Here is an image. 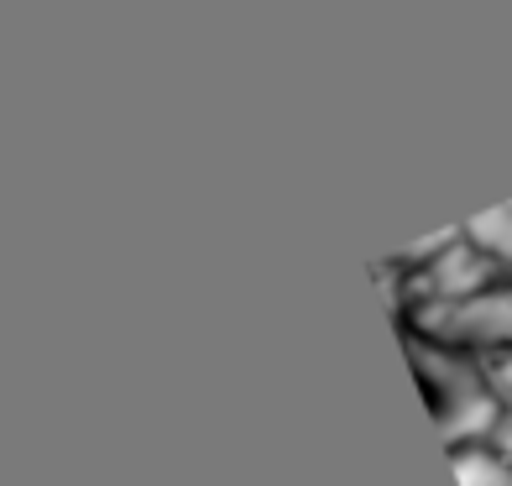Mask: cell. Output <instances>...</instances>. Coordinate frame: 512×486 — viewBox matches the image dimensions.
Returning <instances> with one entry per match:
<instances>
[{"label": "cell", "instance_id": "obj_2", "mask_svg": "<svg viewBox=\"0 0 512 486\" xmlns=\"http://www.w3.org/2000/svg\"><path fill=\"white\" fill-rule=\"evenodd\" d=\"M465 236H471V241L486 251V257L497 262V267H507V272H512V204L476 215L471 225H465Z\"/></svg>", "mask_w": 512, "mask_h": 486}, {"label": "cell", "instance_id": "obj_1", "mask_svg": "<svg viewBox=\"0 0 512 486\" xmlns=\"http://www.w3.org/2000/svg\"><path fill=\"white\" fill-rule=\"evenodd\" d=\"M413 335L460 345L471 356H502L512 351V283H497L486 293L455 298V304H418Z\"/></svg>", "mask_w": 512, "mask_h": 486}]
</instances>
